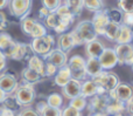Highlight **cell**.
Returning <instances> with one entry per match:
<instances>
[{"instance_id":"1","label":"cell","mask_w":133,"mask_h":116,"mask_svg":"<svg viewBox=\"0 0 133 116\" xmlns=\"http://www.w3.org/2000/svg\"><path fill=\"white\" fill-rule=\"evenodd\" d=\"M74 38L76 41V46H82L88 42L92 41V40L97 39L96 30H95L94 26H92L91 20H83L79 23H77L75 28L71 30Z\"/></svg>"},{"instance_id":"2","label":"cell","mask_w":133,"mask_h":116,"mask_svg":"<svg viewBox=\"0 0 133 116\" xmlns=\"http://www.w3.org/2000/svg\"><path fill=\"white\" fill-rule=\"evenodd\" d=\"M4 54L7 59H11V60L23 61V60H28L34 53H33L29 44L14 41L8 48L5 49Z\"/></svg>"},{"instance_id":"3","label":"cell","mask_w":133,"mask_h":116,"mask_svg":"<svg viewBox=\"0 0 133 116\" xmlns=\"http://www.w3.org/2000/svg\"><path fill=\"white\" fill-rule=\"evenodd\" d=\"M13 94L16 97L18 102L21 105V107L30 106L36 99V90H35L34 84L28 83V82L25 81L18 84L15 91Z\"/></svg>"},{"instance_id":"4","label":"cell","mask_w":133,"mask_h":116,"mask_svg":"<svg viewBox=\"0 0 133 116\" xmlns=\"http://www.w3.org/2000/svg\"><path fill=\"white\" fill-rule=\"evenodd\" d=\"M55 42H56V40L54 38V35L47 33L43 36L32 39V42L29 45L34 54L40 55V56H44L48 52H50L55 47Z\"/></svg>"},{"instance_id":"5","label":"cell","mask_w":133,"mask_h":116,"mask_svg":"<svg viewBox=\"0 0 133 116\" xmlns=\"http://www.w3.org/2000/svg\"><path fill=\"white\" fill-rule=\"evenodd\" d=\"M68 66L70 74L72 79L79 80V81H84L85 79H88V74L85 70V59L83 56L78 55H72L70 59H68Z\"/></svg>"},{"instance_id":"6","label":"cell","mask_w":133,"mask_h":116,"mask_svg":"<svg viewBox=\"0 0 133 116\" xmlns=\"http://www.w3.org/2000/svg\"><path fill=\"white\" fill-rule=\"evenodd\" d=\"M92 80L96 82V84L103 87L106 93L113 90V89L118 86V83L120 82L119 76H118L116 73L109 72V70H104V69L102 70L98 75L92 77Z\"/></svg>"},{"instance_id":"7","label":"cell","mask_w":133,"mask_h":116,"mask_svg":"<svg viewBox=\"0 0 133 116\" xmlns=\"http://www.w3.org/2000/svg\"><path fill=\"white\" fill-rule=\"evenodd\" d=\"M33 0H8V11L14 18L22 19L28 16L32 11Z\"/></svg>"},{"instance_id":"8","label":"cell","mask_w":133,"mask_h":116,"mask_svg":"<svg viewBox=\"0 0 133 116\" xmlns=\"http://www.w3.org/2000/svg\"><path fill=\"white\" fill-rule=\"evenodd\" d=\"M43 23L47 28H50L53 29L55 33L61 34V33H64L69 29L70 27V23L63 21L62 19L58 16V14L56 12H50L48 15L46 16V19L43 20Z\"/></svg>"},{"instance_id":"9","label":"cell","mask_w":133,"mask_h":116,"mask_svg":"<svg viewBox=\"0 0 133 116\" xmlns=\"http://www.w3.org/2000/svg\"><path fill=\"white\" fill-rule=\"evenodd\" d=\"M115 52L117 54L118 65L131 66L133 63V45L131 44H117Z\"/></svg>"},{"instance_id":"10","label":"cell","mask_w":133,"mask_h":116,"mask_svg":"<svg viewBox=\"0 0 133 116\" xmlns=\"http://www.w3.org/2000/svg\"><path fill=\"white\" fill-rule=\"evenodd\" d=\"M108 95L112 99H117V100L126 103L127 101H130L133 97V87L130 83L119 82L118 86L113 90L109 91Z\"/></svg>"},{"instance_id":"11","label":"cell","mask_w":133,"mask_h":116,"mask_svg":"<svg viewBox=\"0 0 133 116\" xmlns=\"http://www.w3.org/2000/svg\"><path fill=\"white\" fill-rule=\"evenodd\" d=\"M108 101H109L108 94H104V95H97L96 94V95L89 97L85 109H88V112L90 114L91 113H105Z\"/></svg>"},{"instance_id":"12","label":"cell","mask_w":133,"mask_h":116,"mask_svg":"<svg viewBox=\"0 0 133 116\" xmlns=\"http://www.w3.org/2000/svg\"><path fill=\"white\" fill-rule=\"evenodd\" d=\"M42 58H43V60L46 61V62L51 63V65L56 66L57 68H61V67H63V66H65L66 63H68V59H69L68 54H66L65 52L58 49L57 47L53 48L50 52H48V53L44 56H42Z\"/></svg>"},{"instance_id":"13","label":"cell","mask_w":133,"mask_h":116,"mask_svg":"<svg viewBox=\"0 0 133 116\" xmlns=\"http://www.w3.org/2000/svg\"><path fill=\"white\" fill-rule=\"evenodd\" d=\"M98 60L104 70H110L118 65L117 54H116L115 49L110 48V47H105L103 49L102 54L98 56Z\"/></svg>"},{"instance_id":"14","label":"cell","mask_w":133,"mask_h":116,"mask_svg":"<svg viewBox=\"0 0 133 116\" xmlns=\"http://www.w3.org/2000/svg\"><path fill=\"white\" fill-rule=\"evenodd\" d=\"M94 16H92V26H94L95 30H96L97 35H104V30H105L106 25L109 23L110 19L108 15V11L106 8L99 9L97 12H94Z\"/></svg>"},{"instance_id":"15","label":"cell","mask_w":133,"mask_h":116,"mask_svg":"<svg viewBox=\"0 0 133 116\" xmlns=\"http://www.w3.org/2000/svg\"><path fill=\"white\" fill-rule=\"evenodd\" d=\"M19 81L16 76L12 73H1L0 74V88L6 94H13L15 91Z\"/></svg>"},{"instance_id":"16","label":"cell","mask_w":133,"mask_h":116,"mask_svg":"<svg viewBox=\"0 0 133 116\" xmlns=\"http://www.w3.org/2000/svg\"><path fill=\"white\" fill-rule=\"evenodd\" d=\"M55 44H56V46H57L58 49L65 52V53L70 52L74 47H77L76 46L75 38H74V35L71 32H64V33L58 34Z\"/></svg>"},{"instance_id":"17","label":"cell","mask_w":133,"mask_h":116,"mask_svg":"<svg viewBox=\"0 0 133 116\" xmlns=\"http://www.w3.org/2000/svg\"><path fill=\"white\" fill-rule=\"evenodd\" d=\"M81 87H82V81L71 77L70 81L64 87H62L63 96H65L68 100H71V99L81 95Z\"/></svg>"},{"instance_id":"18","label":"cell","mask_w":133,"mask_h":116,"mask_svg":"<svg viewBox=\"0 0 133 116\" xmlns=\"http://www.w3.org/2000/svg\"><path fill=\"white\" fill-rule=\"evenodd\" d=\"M104 48H105L104 44L97 38V39L85 44V54L88 58H98Z\"/></svg>"},{"instance_id":"19","label":"cell","mask_w":133,"mask_h":116,"mask_svg":"<svg viewBox=\"0 0 133 116\" xmlns=\"http://www.w3.org/2000/svg\"><path fill=\"white\" fill-rule=\"evenodd\" d=\"M133 41V29L129 26L120 23L116 41L117 44H131Z\"/></svg>"},{"instance_id":"20","label":"cell","mask_w":133,"mask_h":116,"mask_svg":"<svg viewBox=\"0 0 133 116\" xmlns=\"http://www.w3.org/2000/svg\"><path fill=\"white\" fill-rule=\"evenodd\" d=\"M125 112V103L123 101H119L117 99H112L109 96L108 106H106L105 113L109 116H112L116 114H122Z\"/></svg>"},{"instance_id":"21","label":"cell","mask_w":133,"mask_h":116,"mask_svg":"<svg viewBox=\"0 0 133 116\" xmlns=\"http://www.w3.org/2000/svg\"><path fill=\"white\" fill-rule=\"evenodd\" d=\"M71 79V74H70V70H69L68 66H63V67L58 68L57 72H56L55 76H54V82H55L56 86L58 87H64Z\"/></svg>"},{"instance_id":"22","label":"cell","mask_w":133,"mask_h":116,"mask_svg":"<svg viewBox=\"0 0 133 116\" xmlns=\"http://www.w3.org/2000/svg\"><path fill=\"white\" fill-rule=\"evenodd\" d=\"M85 70L88 76H90L91 79L98 75L103 70L98 58H88V60H85Z\"/></svg>"},{"instance_id":"23","label":"cell","mask_w":133,"mask_h":116,"mask_svg":"<svg viewBox=\"0 0 133 116\" xmlns=\"http://www.w3.org/2000/svg\"><path fill=\"white\" fill-rule=\"evenodd\" d=\"M28 65L27 67L34 69L35 72H37L39 74H41L43 77L44 76V67H46V61L43 60V58L40 55H36V54H33L29 59H28Z\"/></svg>"},{"instance_id":"24","label":"cell","mask_w":133,"mask_h":116,"mask_svg":"<svg viewBox=\"0 0 133 116\" xmlns=\"http://www.w3.org/2000/svg\"><path fill=\"white\" fill-rule=\"evenodd\" d=\"M21 77H22V81L32 83V84L39 83V82H41L44 79L41 74H39L37 72H35L34 69H32L29 67L23 68L22 72H21Z\"/></svg>"},{"instance_id":"25","label":"cell","mask_w":133,"mask_h":116,"mask_svg":"<svg viewBox=\"0 0 133 116\" xmlns=\"http://www.w3.org/2000/svg\"><path fill=\"white\" fill-rule=\"evenodd\" d=\"M97 94V84L92 79L88 80L85 79L84 81H82V87H81V95L84 97L89 99L91 96Z\"/></svg>"},{"instance_id":"26","label":"cell","mask_w":133,"mask_h":116,"mask_svg":"<svg viewBox=\"0 0 133 116\" xmlns=\"http://www.w3.org/2000/svg\"><path fill=\"white\" fill-rule=\"evenodd\" d=\"M54 12H56V13L58 14V16H60L63 21L70 23V25L74 22V20H75V18H76V16L74 15V13L70 11V9H69V7L66 6L64 2H63V4H61L60 6L57 7V9H56V11H54Z\"/></svg>"},{"instance_id":"27","label":"cell","mask_w":133,"mask_h":116,"mask_svg":"<svg viewBox=\"0 0 133 116\" xmlns=\"http://www.w3.org/2000/svg\"><path fill=\"white\" fill-rule=\"evenodd\" d=\"M119 25L120 23L113 22V21H109V23L106 25L105 30H104V35L108 40L110 41H116V38H117L118 30H119Z\"/></svg>"},{"instance_id":"28","label":"cell","mask_w":133,"mask_h":116,"mask_svg":"<svg viewBox=\"0 0 133 116\" xmlns=\"http://www.w3.org/2000/svg\"><path fill=\"white\" fill-rule=\"evenodd\" d=\"M63 2L69 7L75 16L81 15L83 9V0H63Z\"/></svg>"},{"instance_id":"29","label":"cell","mask_w":133,"mask_h":116,"mask_svg":"<svg viewBox=\"0 0 133 116\" xmlns=\"http://www.w3.org/2000/svg\"><path fill=\"white\" fill-rule=\"evenodd\" d=\"M47 33H48V30H47V27L44 26V23L36 20L34 23V26H33V28H32V32H30L29 36L32 38V39H34V38L43 36V35H46Z\"/></svg>"},{"instance_id":"30","label":"cell","mask_w":133,"mask_h":116,"mask_svg":"<svg viewBox=\"0 0 133 116\" xmlns=\"http://www.w3.org/2000/svg\"><path fill=\"white\" fill-rule=\"evenodd\" d=\"M2 106H5V107L9 108V109L14 110L15 113H18L19 110L21 109V105L18 102V100H16V97L14 96V94H8V95L6 96V99H5V101L1 103Z\"/></svg>"},{"instance_id":"31","label":"cell","mask_w":133,"mask_h":116,"mask_svg":"<svg viewBox=\"0 0 133 116\" xmlns=\"http://www.w3.org/2000/svg\"><path fill=\"white\" fill-rule=\"evenodd\" d=\"M83 8L89 12H97L104 8L103 0H83Z\"/></svg>"},{"instance_id":"32","label":"cell","mask_w":133,"mask_h":116,"mask_svg":"<svg viewBox=\"0 0 133 116\" xmlns=\"http://www.w3.org/2000/svg\"><path fill=\"white\" fill-rule=\"evenodd\" d=\"M35 19L34 18H30L29 15L28 16H25V18L20 19V27H21V30L25 33L26 35L29 36L30 32H32V28L35 23Z\"/></svg>"},{"instance_id":"33","label":"cell","mask_w":133,"mask_h":116,"mask_svg":"<svg viewBox=\"0 0 133 116\" xmlns=\"http://www.w3.org/2000/svg\"><path fill=\"white\" fill-rule=\"evenodd\" d=\"M87 105H88V99L82 95H78V96H76V97L71 99L70 102H69V106L76 108V109L79 110V112H83V110L87 108Z\"/></svg>"},{"instance_id":"34","label":"cell","mask_w":133,"mask_h":116,"mask_svg":"<svg viewBox=\"0 0 133 116\" xmlns=\"http://www.w3.org/2000/svg\"><path fill=\"white\" fill-rule=\"evenodd\" d=\"M108 11V15L110 21H113V22H117V23H122L123 20V14L124 12L122 11L120 8L118 7H113V8H106Z\"/></svg>"},{"instance_id":"35","label":"cell","mask_w":133,"mask_h":116,"mask_svg":"<svg viewBox=\"0 0 133 116\" xmlns=\"http://www.w3.org/2000/svg\"><path fill=\"white\" fill-rule=\"evenodd\" d=\"M46 101L48 103V106H50V107L62 108V106H63V97L58 93H53L50 95H48Z\"/></svg>"},{"instance_id":"36","label":"cell","mask_w":133,"mask_h":116,"mask_svg":"<svg viewBox=\"0 0 133 116\" xmlns=\"http://www.w3.org/2000/svg\"><path fill=\"white\" fill-rule=\"evenodd\" d=\"M14 42L13 38L6 32H0V51L4 52Z\"/></svg>"},{"instance_id":"37","label":"cell","mask_w":133,"mask_h":116,"mask_svg":"<svg viewBox=\"0 0 133 116\" xmlns=\"http://www.w3.org/2000/svg\"><path fill=\"white\" fill-rule=\"evenodd\" d=\"M41 1H42V6L48 8L50 12L56 11L57 7L61 4H63V0H41Z\"/></svg>"},{"instance_id":"38","label":"cell","mask_w":133,"mask_h":116,"mask_svg":"<svg viewBox=\"0 0 133 116\" xmlns=\"http://www.w3.org/2000/svg\"><path fill=\"white\" fill-rule=\"evenodd\" d=\"M15 116H41L40 114H37V112L32 108L30 106H27V107H22L18 113H16Z\"/></svg>"},{"instance_id":"39","label":"cell","mask_w":133,"mask_h":116,"mask_svg":"<svg viewBox=\"0 0 133 116\" xmlns=\"http://www.w3.org/2000/svg\"><path fill=\"white\" fill-rule=\"evenodd\" d=\"M118 8H120L124 13L133 11V0H118Z\"/></svg>"},{"instance_id":"40","label":"cell","mask_w":133,"mask_h":116,"mask_svg":"<svg viewBox=\"0 0 133 116\" xmlns=\"http://www.w3.org/2000/svg\"><path fill=\"white\" fill-rule=\"evenodd\" d=\"M61 114H62V108H55L47 106V108L43 110L41 116H61Z\"/></svg>"},{"instance_id":"41","label":"cell","mask_w":133,"mask_h":116,"mask_svg":"<svg viewBox=\"0 0 133 116\" xmlns=\"http://www.w3.org/2000/svg\"><path fill=\"white\" fill-rule=\"evenodd\" d=\"M61 116H83V115H82V112L77 110L76 108L71 107V106H66L65 108L62 109Z\"/></svg>"},{"instance_id":"42","label":"cell","mask_w":133,"mask_h":116,"mask_svg":"<svg viewBox=\"0 0 133 116\" xmlns=\"http://www.w3.org/2000/svg\"><path fill=\"white\" fill-rule=\"evenodd\" d=\"M58 68L56 66L51 65L49 62H46V67H44V76L46 77H54L57 72Z\"/></svg>"},{"instance_id":"43","label":"cell","mask_w":133,"mask_h":116,"mask_svg":"<svg viewBox=\"0 0 133 116\" xmlns=\"http://www.w3.org/2000/svg\"><path fill=\"white\" fill-rule=\"evenodd\" d=\"M122 23L129 26L133 29V11L132 12H126V13L123 14V20Z\"/></svg>"},{"instance_id":"44","label":"cell","mask_w":133,"mask_h":116,"mask_svg":"<svg viewBox=\"0 0 133 116\" xmlns=\"http://www.w3.org/2000/svg\"><path fill=\"white\" fill-rule=\"evenodd\" d=\"M8 26V20L6 18V14L2 12V9H0V32L5 30Z\"/></svg>"},{"instance_id":"45","label":"cell","mask_w":133,"mask_h":116,"mask_svg":"<svg viewBox=\"0 0 133 116\" xmlns=\"http://www.w3.org/2000/svg\"><path fill=\"white\" fill-rule=\"evenodd\" d=\"M47 106H48L47 101L41 100V101H37V102H36V105H35V108H34V109L37 112V114L41 115L42 113H43V110L47 108Z\"/></svg>"},{"instance_id":"46","label":"cell","mask_w":133,"mask_h":116,"mask_svg":"<svg viewBox=\"0 0 133 116\" xmlns=\"http://www.w3.org/2000/svg\"><path fill=\"white\" fill-rule=\"evenodd\" d=\"M16 113L14 110L9 109V108L5 107V106H1L0 107V116H15Z\"/></svg>"},{"instance_id":"47","label":"cell","mask_w":133,"mask_h":116,"mask_svg":"<svg viewBox=\"0 0 133 116\" xmlns=\"http://www.w3.org/2000/svg\"><path fill=\"white\" fill-rule=\"evenodd\" d=\"M7 66V58L5 56L4 52L0 51V72H2V70H5V68H6Z\"/></svg>"},{"instance_id":"48","label":"cell","mask_w":133,"mask_h":116,"mask_svg":"<svg viewBox=\"0 0 133 116\" xmlns=\"http://www.w3.org/2000/svg\"><path fill=\"white\" fill-rule=\"evenodd\" d=\"M49 13H50V11H49L48 8H46L44 6H42L41 8L39 9V19H40V20L43 21L44 19H46V16L48 15Z\"/></svg>"},{"instance_id":"49","label":"cell","mask_w":133,"mask_h":116,"mask_svg":"<svg viewBox=\"0 0 133 116\" xmlns=\"http://www.w3.org/2000/svg\"><path fill=\"white\" fill-rule=\"evenodd\" d=\"M125 110L129 113V115H133V97L125 103Z\"/></svg>"},{"instance_id":"50","label":"cell","mask_w":133,"mask_h":116,"mask_svg":"<svg viewBox=\"0 0 133 116\" xmlns=\"http://www.w3.org/2000/svg\"><path fill=\"white\" fill-rule=\"evenodd\" d=\"M8 95V94H6L4 90H2L1 88H0V103H2L5 101V99H6V96Z\"/></svg>"},{"instance_id":"51","label":"cell","mask_w":133,"mask_h":116,"mask_svg":"<svg viewBox=\"0 0 133 116\" xmlns=\"http://www.w3.org/2000/svg\"><path fill=\"white\" fill-rule=\"evenodd\" d=\"M8 5V0H0V9H4Z\"/></svg>"},{"instance_id":"52","label":"cell","mask_w":133,"mask_h":116,"mask_svg":"<svg viewBox=\"0 0 133 116\" xmlns=\"http://www.w3.org/2000/svg\"><path fill=\"white\" fill-rule=\"evenodd\" d=\"M90 116H109L106 113H91Z\"/></svg>"},{"instance_id":"53","label":"cell","mask_w":133,"mask_h":116,"mask_svg":"<svg viewBox=\"0 0 133 116\" xmlns=\"http://www.w3.org/2000/svg\"><path fill=\"white\" fill-rule=\"evenodd\" d=\"M112 116H125V115L122 113V114H116V115H112Z\"/></svg>"},{"instance_id":"54","label":"cell","mask_w":133,"mask_h":116,"mask_svg":"<svg viewBox=\"0 0 133 116\" xmlns=\"http://www.w3.org/2000/svg\"><path fill=\"white\" fill-rule=\"evenodd\" d=\"M131 68H132V70H133V63H132V65H131Z\"/></svg>"},{"instance_id":"55","label":"cell","mask_w":133,"mask_h":116,"mask_svg":"<svg viewBox=\"0 0 133 116\" xmlns=\"http://www.w3.org/2000/svg\"><path fill=\"white\" fill-rule=\"evenodd\" d=\"M129 116H133V115H129Z\"/></svg>"}]
</instances>
